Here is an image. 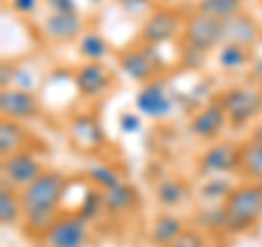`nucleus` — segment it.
Segmentation results:
<instances>
[{"instance_id": "nucleus-33", "label": "nucleus", "mask_w": 262, "mask_h": 247, "mask_svg": "<svg viewBox=\"0 0 262 247\" xmlns=\"http://www.w3.org/2000/svg\"><path fill=\"white\" fill-rule=\"evenodd\" d=\"M51 13H75L77 5L75 0H44Z\"/></svg>"}, {"instance_id": "nucleus-27", "label": "nucleus", "mask_w": 262, "mask_h": 247, "mask_svg": "<svg viewBox=\"0 0 262 247\" xmlns=\"http://www.w3.org/2000/svg\"><path fill=\"white\" fill-rule=\"evenodd\" d=\"M234 184L225 177H210L208 182H203V186L199 188V199L206 201L208 205H214L221 199H227V195L232 193Z\"/></svg>"}, {"instance_id": "nucleus-35", "label": "nucleus", "mask_w": 262, "mask_h": 247, "mask_svg": "<svg viewBox=\"0 0 262 247\" xmlns=\"http://www.w3.org/2000/svg\"><path fill=\"white\" fill-rule=\"evenodd\" d=\"M120 7L131 11V13H136V11L146 9V7H149V0H120Z\"/></svg>"}, {"instance_id": "nucleus-14", "label": "nucleus", "mask_w": 262, "mask_h": 247, "mask_svg": "<svg viewBox=\"0 0 262 247\" xmlns=\"http://www.w3.org/2000/svg\"><path fill=\"white\" fill-rule=\"evenodd\" d=\"M227 122H229L227 114L216 98V101L203 105V108L190 118V131L201 140H214L221 131H223V127Z\"/></svg>"}, {"instance_id": "nucleus-10", "label": "nucleus", "mask_w": 262, "mask_h": 247, "mask_svg": "<svg viewBox=\"0 0 262 247\" xmlns=\"http://www.w3.org/2000/svg\"><path fill=\"white\" fill-rule=\"evenodd\" d=\"M0 112H3V118L22 122L37 116L39 103L31 90L7 88V90H0Z\"/></svg>"}, {"instance_id": "nucleus-40", "label": "nucleus", "mask_w": 262, "mask_h": 247, "mask_svg": "<svg viewBox=\"0 0 262 247\" xmlns=\"http://www.w3.org/2000/svg\"><path fill=\"white\" fill-rule=\"evenodd\" d=\"M258 184H260V186H262V182H258Z\"/></svg>"}, {"instance_id": "nucleus-11", "label": "nucleus", "mask_w": 262, "mask_h": 247, "mask_svg": "<svg viewBox=\"0 0 262 247\" xmlns=\"http://www.w3.org/2000/svg\"><path fill=\"white\" fill-rule=\"evenodd\" d=\"M75 84L83 98H101L112 86V75L101 61H85L79 66Z\"/></svg>"}, {"instance_id": "nucleus-21", "label": "nucleus", "mask_w": 262, "mask_h": 247, "mask_svg": "<svg viewBox=\"0 0 262 247\" xmlns=\"http://www.w3.org/2000/svg\"><path fill=\"white\" fill-rule=\"evenodd\" d=\"M238 171H243L247 177H253L262 182V142L247 140L241 145V164Z\"/></svg>"}, {"instance_id": "nucleus-32", "label": "nucleus", "mask_w": 262, "mask_h": 247, "mask_svg": "<svg viewBox=\"0 0 262 247\" xmlns=\"http://www.w3.org/2000/svg\"><path fill=\"white\" fill-rule=\"evenodd\" d=\"M9 7L18 15H31L39 7V0H9Z\"/></svg>"}, {"instance_id": "nucleus-2", "label": "nucleus", "mask_w": 262, "mask_h": 247, "mask_svg": "<svg viewBox=\"0 0 262 247\" xmlns=\"http://www.w3.org/2000/svg\"><path fill=\"white\" fill-rule=\"evenodd\" d=\"M225 208V230L243 232L251 228L262 217V186L260 184H241L234 186L232 193L223 201Z\"/></svg>"}, {"instance_id": "nucleus-16", "label": "nucleus", "mask_w": 262, "mask_h": 247, "mask_svg": "<svg viewBox=\"0 0 262 247\" xmlns=\"http://www.w3.org/2000/svg\"><path fill=\"white\" fill-rule=\"evenodd\" d=\"M260 33L262 31L258 29L256 20L243 11L223 20V44L229 42V44H241L245 48H249L251 44H256L260 39Z\"/></svg>"}, {"instance_id": "nucleus-36", "label": "nucleus", "mask_w": 262, "mask_h": 247, "mask_svg": "<svg viewBox=\"0 0 262 247\" xmlns=\"http://www.w3.org/2000/svg\"><path fill=\"white\" fill-rule=\"evenodd\" d=\"M251 81L262 90V57L253 61V66H251Z\"/></svg>"}, {"instance_id": "nucleus-39", "label": "nucleus", "mask_w": 262, "mask_h": 247, "mask_svg": "<svg viewBox=\"0 0 262 247\" xmlns=\"http://www.w3.org/2000/svg\"><path fill=\"white\" fill-rule=\"evenodd\" d=\"M203 247H212V245H203Z\"/></svg>"}, {"instance_id": "nucleus-29", "label": "nucleus", "mask_w": 262, "mask_h": 247, "mask_svg": "<svg viewBox=\"0 0 262 247\" xmlns=\"http://www.w3.org/2000/svg\"><path fill=\"white\" fill-rule=\"evenodd\" d=\"M199 223L210 228V230H219V228L225 230V208H223V203L221 205L219 203L208 205V208L199 215Z\"/></svg>"}, {"instance_id": "nucleus-13", "label": "nucleus", "mask_w": 262, "mask_h": 247, "mask_svg": "<svg viewBox=\"0 0 262 247\" xmlns=\"http://www.w3.org/2000/svg\"><path fill=\"white\" fill-rule=\"evenodd\" d=\"M44 35L57 44L72 42L83 35V20H81L79 11L75 13H48L46 20L42 22Z\"/></svg>"}, {"instance_id": "nucleus-25", "label": "nucleus", "mask_w": 262, "mask_h": 247, "mask_svg": "<svg viewBox=\"0 0 262 247\" xmlns=\"http://www.w3.org/2000/svg\"><path fill=\"white\" fill-rule=\"evenodd\" d=\"M88 179L94 184V188H98V191H103V193L122 184L120 173L114 167H110V164H92V167L88 169Z\"/></svg>"}, {"instance_id": "nucleus-18", "label": "nucleus", "mask_w": 262, "mask_h": 247, "mask_svg": "<svg viewBox=\"0 0 262 247\" xmlns=\"http://www.w3.org/2000/svg\"><path fill=\"white\" fill-rule=\"evenodd\" d=\"M103 199H105V212H110V215H122V212H131L136 208L138 193L134 186L122 182L120 186L112 188V191H105Z\"/></svg>"}, {"instance_id": "nucleus-17", "label": "nucleus", "mask_w": 262, "mask_h": 247, "mask_svg": "<svg viewBox=\"0 0 262 247\" xmlns=\"http://www.w3.org/2000/svg\"><path fill=\"white\" fill-rule=\"evenodd\" d=\"M184 230H186L184 221L179 217L170 215V212H162V215L153 221L149 236H151V243L160 245V247H168L179 234L184 232Z\"/></svg>"}, {"instance_id": "nucleus-30", "label": "nucleus", "mask_w": 262, "mask_h": 247, "mask_svg": "<svg viewBox=\"0 0 262 247\" xmlns=\"http://www.w3.org/2000/svg\"><path fill=\"white\" fill-rule=\"evenodd\" d=\"M203 245H206L203 236L196 232V230H188V228H186L184 232L179 234L168 247H203Z\"/></svg>"}, {"instance_id": "nucleus-1", "label": "nucleus", "mask_w": 262, "mask_h": 247, "mask_svg": "<svg viewBox=\"0 0 262 247\" xmlns=\"http://www.w3.org/2000/svg\"><path fill=\"white\" fill-rule=\"evenodd\" d=\"M66 193V177L59 171H44L37 179L20 191L24 219L39 215H59L57 208Z\"/></svg>"}, {"instance_id": "nucleus-7", "label": "nucleus", "mask_w": 262, "mask_h": 247, "mask_svg": "<svg viewBox=\"0 0 262 247\" xmlns=\"http://www.w3.org/2000/svg\"><path fill=\"white\" fill-rule=\"evenodd\" d=\"M42 173H44L42 164L29 149L15 151L3 158V179L9 182L11 186L20 188V191L24 186H29L33 179H37Z\"/></svg>"}, {"instance_id": "nucleus-8", "label": "nucleus", "mask_w": 262, "mask_h": 247, "mask_svg": "<svg viewBox=\"0 0 262 247\" xmlns=\"http://www.w3.org/2000/svg\"><path fill=\"white\" fill-rule=\"evenodd\" d=\"M241 164V145L234 142H214L199 158V173L203 175H225L238 169Z\"/></svg>"}, {"instance_id": "nucleus-3", "label": "nucleus", "mask_w": 262, "mask_h": 247, "mask_svg": "<svg viewBox=\"0 0 262 247\" xmlns=\"http://www.w3.org/2000/svg\"><path fill=\"white\" fill-rule=\"evenodd\" d=\"M219 103L223 105L232 127H245L262 114V90L243 86L229 88L227 92L219 96Z\"/></svg>"}, {"instance_id": "nucleus-6", "label": "nucleus", "mask_w": 262, "mask_h": 247, "mask_svg": "<svg viewBox=\"0 0 262 247\" xmlns=\"http://www.w3.org/2000/svg\"><path fill=\"white\" fill-rule=\"evenodd\" d=\"M88 238V221L79 215H59L42 238L46 247H83Z\"/></svg>"}, {"instance_id": "nucleus-24", "label": "nucleus", "mask_w": 262, "mask_h": 247, "mask_svg": "<svg viewBox=\"0 0 262 247\" xmlns=\"http://www.w3.org/2000/svg\"><path fill=\"white\" fill-rule=\"evenodd\" d=\"M251 59L249 48L241 44H223L219 46V66L225 70H241L243 66H247Z\"/></svg>"}, {"instance_id": "nucleus-38", "label": "nucleus", "mask_w": 262, "mask_h": 247, "mask_svg": "<svg viewBox=\"0 0 262 247\" xmlns=\"http://www.w3.org/2000/svg\"><path fill=\"white\" fill-rule=\"evenodd\" d=\"M260 42H262V33H260Z\"/></svg>"}, {"instance_id": "nucleus-12", "label": "nucleus", "mask_w": 262, "mask_h": 247, "mask_svg": "<svg viewBox=\"0 0 262 247\" xmlns=\"http://www.w3.org/2000/svg\"><path fill=\"white\" fill-rule=\"evenodd\" d=\"M136 108L138 112L149 118H164L173 112V101L166 94V88H164L162 81H149L138 92Z\"/></svg>"}, {"instance_id": "nucleus-5", "label": "nucleus", "mask_w": 262, "mask_h": 247, "mask_svg": "<svg viewBox=\"0 0 262 247\" xmlns=\"http://www.w3.org/2000/svg\"><path fill=\"white\" fill-rule=\"evenodd\" d=\"M182 15H179L175 9H155L149 18L142 22L140 27V33H138V37H140V42L144 46H162L170 42L179 29H182Z\"/></svg>"}, {"instance_id": "nucleus-20", "label": "nucleus", "mask_w": 262, "mask_h": 247, "mask_svg": "<svg viewBox=\"0 0 262 247\" xmlns=\"http://www.w3.org/2000/svg\"><path fill=\"white\" fill-rule=\"evenodd\" d=\"M24 142H27V129L18 120H11V118L0 120V153H3V158L15 151H22Z\"/></svg>"}, {"instance_id": "nucleus-34", "label": "nucleus", "mask_w": 262, "mask_h": 247, "mask_svg": "<svg viewBox=\"0 0 262 247\" xmlns=\"http://www.w3.org/2000/svg\"><path fill=\"white\" fill-rule=\"evenodd\" d=\"M13 70H15V66L3 61V68H0V88H3V90L11 88V84H13Z\"/></svg>"}, {"instance_id": "nucleus-22", "label": "nucleus", "mask_w": 262, "mask_h": 247, "mask_svg": "<svg viewBox=\"0 0 262 247\" xmlns=\"http://www.w3.org/2000/svg\"><path fill=\"white\" fill-rule=\"evenodd\" d=\"M194 11L216 20H227L243 11V0H196Z\"/></svg>"}, {"instance_id": "nucleus-28", "label": "nucleus", "mask_w": 262, "mask_h": 247, "mask_svg": "<svg viewBox=\"0 0 262 247\" xmlns=\"http://www.w3.org/2000/svg\"><path fill=\"white\" fill-rule=\"evenodd\" d=\"M77 212L88 221V223H90L92 219H96L98 215H101V212H105L103 193L98 191V188H90V191H85V195H83V199H81Z\"/></svg>"}, {"instance_id": "nucleus-23", "label": "nucleus", "mask_w": 262, "mask_h": 247, "mask_svg": "<svg viewBox=\"0 0 262 247\" xmlns=\"http://www.w3.org/2000/svg\"><path fill=\"white\" fill-rule=\"evenodd\" d=\"M20 217H24L20 193H15L13 188H7V184L3 182V191H0V221H3V225H15Z\"/></svg>"}, {"instance_id": "nucleus-31", "label": "nucleus", "mask_w": 262, "mask_h": 247, "mask_svg": "<svg viewBox=\"0 0 262 247\" xmlns=\"http://www.w3.org/2000/svg\"><path fill=\"white\" fill-rule=\"evenodd\" d=\"M118 125H120V129L125 131V134H136V131H140L142 122H140V116H138V114L125 112V114H122V116H120Z\"/></svg>"}, {"instance_id": "nucleus-19", "label": "nucleus", "mask_w": 262, "mask_h": 247, "mask_svg": "<svg viewBox=\"0 0 262 247\" xmlns=\"http://www.w3.org/2000/svg\"><path fill=\"white\" fill-rule=\"evenodd\" d=\"M188 186L177 177H164L155 186V199L162 208H177L188 199Z\"/></svg>"}, {"instance_id": "nucleus-9", "label": "nucleus", "mask_w": 262, "mask_h": 247, "mask_svg": "<svg viewBox=\"0 0 262 247\" xmlns=\"http://www.w3.org/2000/svg\"><path fill=\"white\" fill-rule=\"evenodd\" d=\"M118 68L136 84H149L158 70V57L153 55V46L122 51L118 55Z\"/></svg>"}, {"instance_id": "nucleus-15", "label": "nucleus", "mask_w": 262, "mask_h": 247, "mask_svg": "<svg viewBox=\"0 0 262 247\" xmlns=\"http://www.w3.org/2000/svg\"><path fill=\"white\" fill-rule=\"evenodd\" d=\"M70 136L75 140V145L83 151H96L101 149L105 142V134L98 118L92 114H81L70 120Z\"/></svg>"}, {"instance_id": "nucleus-37", "label": "nucleus", "mask_w": 262, "mask_h": 247, "mask_svg": "<svg viewBox=\"0 0 262 247\" xmlns=\"http://www.w3.org/2000/svg\"><path fill=\"white\" fill-rule=\"evenodd\" d=\"M251 140H256V142H262V125H258L256 129H253V134H251Z\"/></svg>"}, {"instance_id": "nucleus-4", "label": "nucleus", "mask_w": 262, "mask_h": 247, "mask_svg": "<svg viewBox=\"0 0 262 247\" xmlns=\"http://www.w3.org/2000/svg\"><path fill=\"white\" fill-rule=\"evenodd\" d=\"M184 44L203 53L221 46L223 44V20H216L194 11L184 22Z\"/></svg>"}, {"instance_id": "nucleus-26", "label": "nucleus", "mask_w": 262, "mask_h": 247, "mask_svg": "<svg viewBox=\"0 0 262 247\" xmlns=\"http://www.w3.org/2000/svg\"><path fill=\"white\" fill-rule=\"evenodd\" d=\"M107 42L101 33L88 31L79 37V53L85 57L88 61H101L105 55H107Z\"/></svg>"}]
</instances>
